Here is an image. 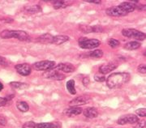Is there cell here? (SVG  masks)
Listing matches in <instances>:
<instances>
[{"label": "cell", "mask_w": 146, "mask_h": 128, "mask_svg": "<svg viewBox=\"0 0 146 128\" xmlns=\"http://www.w3.org/2000/svg\"><path fill=\"white\" fill-rule=\"evenodd\" d=\"M80 29L81 30L82 32L84 33H90L92 32V26H88V25H80Z\"/></svg>", "instance_id": "cell-26"}, {"label": "cell", "mask_w": 146, "mask_h": 128, "mask_svg": "<svg viewBox=\"0 0 146 128\" xmlns=\"http://www.w3.org/2000/svg\"><path fill=\"white\" fill-rule=\"evenodd\" d=\"M7 103L8 102H7V101L6 100V98L0 97V107H2V106H4V105H6Z\"/></svg>", "instance_id": "cell-34"}, {"label": "cell", "mask_w": 146, "mask_h": 128, "mask_svg": "<svg viewBox=\"0 0 146 128\" xmlns=\"http://www.w3.org/2000/svg\"><path fill=\"white\" fill-rule=\"evenodd\" d=\"M79 46L84 50H92L98 47L101 42L97 39H88L87 37H80L78 40Z\"/></svg>", "instance_id": "cell-3"}, {"label": "cell", "mask_w": 146, "mask_h": 128, "mask_svg": "<svg viewBox=\"0 0 146 128\" xmlns=\"http://www.w3.org/2000/svg\"><path fill=\"white\" fill-rule=\"evenodd\" d=\"M56 66V63L54 61L44 60V61L36 62L33 64V68L36 71H50Z\"/></svg>", "instance_id": "cell-5"}, {"label": "cell", "mask_w": 146, "mask_h": 128, "mask_svg": "<svg viewBox=\"0 0 146 128\" xmlns=\"http://www.w3.org/2000/svg\"><path fill=\"white\" fill-rule=\"evenodd\" d=\"M53 38L54 36H52L50 33H45L43 35H41L37 39L36 41L41 43V44H52Z\"/></svg>", "instance_id": "cell-15"}, {"label": "cell", "mask_w": 146, "mask_h": 128, "mask_svg": "<svg viewBox=\"0 0 146 128\" xmlns=\"http://www.w3.org/2000/svg\"><path fill=\"white\" fill-rule=\"evenodd\" d=\"M16 108L22 113H25L29 109V106L28 103L25 101H22L16 103Z\"/></svg>", "instance_id": "cell-21"}, {"label": "cell", "mask_w": 146, "mask_h": 128, "mask_svg": "<svg viewBox=\"0 0 146 128\" xmlns=\"http://www.w3.org/2000/svg\"><path fill=\"white\" fill-rule=\"evenodd\" d=\"M69 40V36H66V35H58V36H54L53 38V43L54 45H61L64 42L68 41Z\"/></svg>", "instance_id": "cell-18"}, {"label": "cell", "mask_w": 146, "mask_h": 128, "mask_svg": "<svg viewBox=\"0 0 146 128\" xmlns=\"http://www.w3.org/2000/svg\"><path fill=\"white\" fill-rule=\"evenodd\" d=\"M139 121V118L134 114H125L121 116L118 120L117 123L119 125H126V124H134Z\"/></svg>", "instance_id": "cell-8"}, {"label": "cell", "mask_w": 146, "mask_h": 128, "mask_svg": "<svg viewBox=\"0 0 146 128\" xmlns=\"http://www.w3.org/2000/svg\"><path fill=\"white\" fill-rule=\"evenodd\" d=\"M94 80L97 82H103L106 80V77L104 76V75H95Z\"/></svg>", "instance_id": "cell-29"}, {"label": "cell", "mask_w": 146, "mask_h": 128, "mask_svg": "<svg viewBox=\"0 0 146 128\" xmlns=\"http://www.w3.org/2000/svg\"><path fill=\"white\" fill-rule=\"evenodd\" d=\"M117 67H118V64L115 62H108V63L102 65L99 67V72L102 75H106L114 71L117 68Z\"/></svg>", "instance_id": "cell-12"}, {"label": "cell", "mask_w": 146, "mask_h": 128, "mask_svg": "<svg viewBox=\"0 0 146 128\" xmlns=\"http://www.w3.org/2000/svg\"><path fill=\"white\" fill-rule=\"evenodd\" d=\"M0 66H3V67H6L7 66V61L5 58L0 56Z\"/></svg>", "instance_id": "cell-33"}, {"label": "cell", "mask_w": 146, "mask_h": 128, "mask_svg": "<svg viewBox=\"0 0 146 128\" xmlns=\"http://www.w3.org/2000/svg\"><path fill=\"white\" fill-rule=\"evenodd\" d=\"M82 81H83V84L84 85V86H85V87H87V86H88V85L89 84V82H90V80H89V78L87 76L84 77Z\"/></svg>", "instance_id": "cell-35"}, {"label": "cell", "mask_w": 146, "mask_h": 128, "mask_svg": "<svg viewBox=\"0 0 146 128\" xmlns=\"http://www.w3.org/2000/svg\"><path fill=\"white\" fill-rule=\"evenodd\" d=\"M145 120L143 121H138L136 123V125L134 127V128H145Z\"/></svg>", "instance_id": "cell-32"}, {"label": "cell", "mask_w": 146, "mask_h": 128, "mask_svg": "<svg viewBox=\"0 0 146 128\" xmlns=\"http://www.w3.org/2000/svg\"><path fill=\"white\" fill-rule=\"evenodd\" d=\"M108 128H112V127H108Z\"/></svg>", "instance_id": "cell-40"}, {"label": "cell", "mask_w": 146, "mask_h": 128, "mask_svg": "<svg viewBox=\"0 0 146 128\" xmlns=\"http://www.w3.org/2000/svg\"><path fill=\"white\" fill-rule=\"evenodd\" d=\"M25 11L28 14H35V13L42 11V7L39 5L27 6L25 7Z\"/></svg>", "instance_id": "cell-20"}, {"label": "cell", "mask_w": 146, "mask_h": 128, "mask_svg": "<svg viewBox=\"0 0 146 128\" xmlns=\"http://www.w3.org/2000/svg\"><path fill=\"white\" fill-rule=\"evenodd\" d=\"M87 55L93 58H100L103 56V51L102 50H95L89 52Z\"/></svg>", "instance_id": "cell-23"}, {"label": "cell", "mask_w": 146, "mask_h": 128, "mask_svg": "<svg viewBox=\"0 0 146 128\" xmlns=\"http://www.w3.org/2000/svg\"><path fill=\"white\" fill-rule=\"evenodd\" d=\"M62 125L59 122L53 123H41L36 125V128H61Z\"/></svg>", "instance_id": "cell-16"}, {"label": "cell", "mask_w": 146, "mask_h": 128, "mask_svg": "<svg viewBox=\"0 0 146 128\" xmlns=\"http://www.w3.org/2000/svg\"><path fill=\"white\" fill-rule=\"evenodd\" d=\"M3 84H2V83L0 82V92L3 90Z\"/></svg>", "instance_id": "cell-39"}, {"label": "cell", "mask_w": 146, "mask_h": 128, "mask_svg": "<svg viewBox=\"0 0 146 128\" xmlns=\"http://www.w3.org/2000/svg\"><path fill=\"white\" fill-rule=\"evenodd\" d=\"M7 123V121L4 117H0V125L1 126H5Z\"/></svg>", "instance_id": "cell-36"}, {"label": "cell", "mask_w": 146, "mask_h": 128, "mask_svg": "<svg viewBox=\"0 0 146 128\" xmlns=\"http://www.w3.org/2000/svg\"><path fill=\"white\" fill-rule=\"evenodd\" d=\"M130 74L127 72H116L111 74L106 80V85L110 89L119 88L130 80Z\"/></svg>", "instance_id": "cell-1"}, {"label": "cell", "mask_w": 146, "mask_h": 128, "mask_svg": "<svg viewBox=\"0 0 146 128\" xmlns=\"http://www.w3.org/2000/svg\"><path fill=\"white\" fill-rule=\"evenodd\" d=\"M137 71L139 73H141V74H146V66L145 64H141L140 65L138 68H137Z\"/></svg>", "instance_id": "cell-31"}, {"label": "cell", "mask_w": 146, "mask_h": 128, "mask_svg": "<svg viewBox=\"0 0 146 128\" xmlns=\"http://www.w3.org/2000/svg\"><path fill=\"white\" fill-rule=\"evenodd\" d=\"M81 113H82V109L80 107H76V106H72L64 110V113L68 117H75Z\"/></svg>", "instance_id": "cell-13"}, {"label": "cell", "mask_w": 146, "mask_h": 128, "mask_svg": "<svg viewBox=\"0 0 146 128\" xmlns=\"http://www.w3.org/2000/svg\"><path fill=\"white\" fill-rule=\"evenodd\" d=\"M122 34L126 37L133 38L137 41H144L146 37L145 33L134 29H124L122 30Z\"/></svg>", "instance_id": "cell-4"}, {"label": "cell", "mask_w": 146, "mask_h": 128, "mask_svg": "<svg viewBox=\"0 0 146 128\" xmlns=\"http://www.w3.org/2000/svg\"><path fill=\"white\" fill-rule=\"evenodd\" d=\"M2 21H4V22H12L13 20L12 19H4V20L2 19Z\"/></svg>", "instance_id": "cell-38"}, {"label": "cell", "mask_w": 146, "mask_h": 128, "mask_svg": "<svg viewBox=\"0 0 146 128\" xmlns=\"http://www.w3.org/2000/svg\"><path fill=\"white\" fill-rule=\"evenodd\" d=\"M42 76L46 79H50V80H63L66 78V76L63 73H61L57 70H54V69H51L50 71L46 72L42 75Z\"/></svg>", "instance_id": "cell-7"}, {"label": "cell", "mask_w": 146, "mask_h": 128, "mask_svg": "<svg viewBox=\"0 0 146 128\" xmlns=\"http://www.w3.org/2000/svg\"><path fill=\"white\" fill-rule=\"evenodd\" d=\"M106 15L109 16H113V17H121V16H125L128 13L126 11L123 7L119 4V6H115L109 7L106 10Z\"/></svg>", "instance_id": "cell-6"}, {"label": "cell", "mask_w": 146, "mask_h": 128, "mask_svg": "<svg viewBox=\"0 0 146 128\" xmlns=\"http://www.w3.org/2000/svg\"><path fill=\"white\" fill-rule=\"evenodd\" d=\"M136 113L140 116V117H145L146 116V109L145 108H141V109H138L136 110Z\"/></svg>", "instance_id": "cell-28"}, {"label": "cell", "mask_w": 146, "mask_h": 128, "mask_svg": "<svg viewBox=\"0 0 146 128\" xmlns=\"http://www.w3.org/2000/svg\"><path fill=\"white\" fill-rule=\"evenodd\" d=\"M53 69L57 70L58 72H63L65 73H72L75 72L76 68L73 66L72 63H68V62H64V63H59L57 66L54 67Z\"/></svg>", "instance_id": "cell-11"}, {"label": "cell", "mask_w": 146, "mask_h": 128, "mask_svg": "<svg viewBox=\"0 0 146 128\" xmlns=\"http://www.w3.org/2000/svg\"><path fill=\"white\" fill-rule=\"evenodd\" d=\"M141 44L138 41H130L124 45V49L127 50H135L141 47Z\"/></svg>", "instance_id": "cell-19"}, {"label": "cell", "mask_w": 146, "mask_h": 128, "mask_svg": "<svg viewBox=\"0 0 146 128\" xmlns=\"http://www.w3.org/2000/svg\"><path fill=\"white\" fill-rule=\"evenodd\" d=\"M16 72L23 76H28L31 74L32 67L28 63H21L15 66Z\"/></svg>", "instance_id": "cell-9"}, {"label": "cell", "mask_w": 146, "mask_h": 128, "mask_svg": "<svg viewBox=\"0 0 146 128\" xmlns=\"http://www.w3.org/2000/svg\"><path fill=\"white\" fill-rule=\"evenodd\" d=\"M10 86L13 88H17V89H23V88L29 87V85L25 83L22 82H11Z\"/></svg>", "instance_id": "cell-24"}, {"label": "cell", "mask_w": 146, "mask_h": 128, "mask_svg": "<svg viewBox=\"0 0 146 128\" xmlns=\"http://www.w3.org/2000/svg\"><path fill=\"white\" fill-rule=\"evenodd\" d=\"M83 113L86 118H97L98 116V111L96 108L94 107H89L84 109Z\"/></svg>", "instance_id": "cell-14"}, {"label": "cell", "mask_w": 146, "mask_h": 128, "mask_svg": "<svg viewBox=\"0 0 146 128\" xmlns=\"http://www.w3.org/2000/svg\"><path fill=\"white\" fill-rule=\"evenodd\" d=\"M108 44H109V46L111 47V48H113V49H115V48H117L118 46H119L120 45V42L118 40H116V39H114V38H110L108 41Z\"/></svg>", "instance_id": "cell-25"}, {"label": "cell", "mask_w": 146, "mask_h": 128, "mask_svg": "<svg viewBox=\"0 0 146 128\" xmlns=\"http://www.w3.org/2000/svg\"><path fill=\"white\" fill-rule=\"evenodd\" d=\"M36 123L33 121H29V122H26L24 123V125L22 126V128H36Z\"/></svg>", "instance_id": "cell-27"}, {"label": "cell", "mask_w": 146, "mask_h": 128, "mask_svg": "<svg viewBox=\"0 0 146 128\" xmlns=\"http://www.w3.org/2000/svg\"><path fill=\"white\" fill-rule=\"evenodd\" d=\"M103 32V29L102 26H92V32Z\"/></svg>", "instance_id": "cell-30"}, {"label": "cell", "mask_w": 146, "mask_h": 128, "mask_svg": "<svg viewBox=\"0 0 146 128\" xmlns=\"http://www.w3.org/2000/svg\"><path fill=\"white\" fill-rule=\"evenodd\" d=\"M91 100V98L88 97V96H80V97H77L74 98L69 102V105L70 106H79V105H86L89 102V101Z\"/></svg>", "instance_id": "cell-10"}, {"label": "cell", "mask_w": 146, "mask_h": 128, "mask_svg": "<svg viewBox=\"0 0 146 128\" xmlns=\"http://www.w3.org/2000/svg\"><path fill=\"white\" fill-rule=\"evenodd\" d=\"M53 7L54 9H62V8H66L68 6H70L71 2L68 1H62V0H57V1H52L51 2Z\"/></svg>", "instance_id": "cell-17"}, {"label": "cell", "mask_w": 146, "mask_h": 128, "mask_svg": "<svg viewBox=\"0 0 146 128\" xmlns=\"http://www.w3.org/2000/svg\"><path fill=\"white\" fill-rule=\"evenodd\" d=\"M0 36L3 39L16 38L21 41H29L30 36L26 32L22 30H3L1 32Z\"/></svg>", "instance_id": "cell-2"}, {"label": "cell", "mask_w": 146, "mask_h": 128, "mask_svg": "<svg viewBox=\"0 0 146 128\" xmlns=\"http://www.w3.org/2000/svg\"><path fill=\"white\" fill-rule=\"evenodd\" d=\"M85 2H87L89 3H95V4H100V3H102V1L101 0H87Z\"/></svg>", "instance_id": "cell-37"}, {"label": "cell", "mask_w": 146, "mask_h": 128, "mask_svg": "<svg viewBox=\"0 0 146 128\" xmlns=\"http://www.w3.org/2000/svg\"><path fill=\"white\" fill-rule=\"evenodd\" d=\"M66 87H67V89L68 91L72 95H76V88H75V81L73 80H70L67 82V84H66Z\"/></svg>", "instance_id": "cell-22"}]
</instances>
